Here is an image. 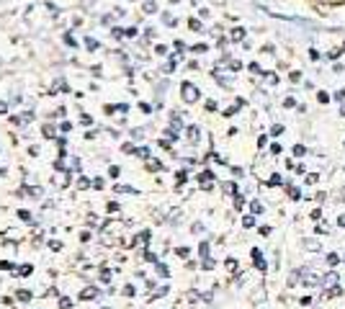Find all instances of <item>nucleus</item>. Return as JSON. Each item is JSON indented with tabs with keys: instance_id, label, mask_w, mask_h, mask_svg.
Returning a JSON list of instances; mask_svg holds the SVG:
<instances>
[{
	"instance_id": "nucleus-19",
	"label": "nucleus",
	"mask_w": 345,
	"mask_h": 309,
	"mask_svg": "<svg viewBox=\"0 0 345 309\" xmlns=\"http://www.w3.org/2000/svg\"><path fill=\"white\" fill-rule=\"evenodd\" d=\"M242 224H245V227H255V219H253V217H245V222H242Z\"/></svg>"
},
{
	"instance_id": "nucleus-10",
	"label": "nucleus",
	"mask_w": 345,
	"mask_h": 309,
	"mask_svg": "<svg viewBox=\"0 0 345 309\" xmlns=\"http://www.w3.org/2000/svg\"><path fill=\"white\" fill-rule=\"evenodd\" d=\"M162 21H165L167 26H176V18H172L170 13H162Z\"/></svg>"
},
{
	"instance_id": "nucleus-23",
	"label": "nucleus",
	"mask_w": 345,
	"mask_h": 309,
	"mask_svg": "<svg viewBox=\"0 0 345 309\" xmlns=\"http://www.w3.org/2000/svg\"><path fill=\"white\" fill-rule=\"evenodd\" d=\"M337 227H345V214H342V217H337Z\"/></svg>"
},
{
	"instance_id": "nucleus-22",
	"label": "nucleus",
	"mask_w": 345,
	"mask_h": 309,
	"mask_svg": "<svg viewBox=\"0 0 345 309\" xmlns=\"http://www.w3.org/2000/svg\"><path fill=\"white\" fill-rule=\"evenodd\" d=\"M289 194H291V199H294V201H299V199H301V196H299V191H296V188H291V191H289Z\"/></svg>"
},
{
	"instance_id": "nucleus-5",
	"label": "nucleus",
	"mask_w": 345,
	"mask_h": 309,
	"mask_svg": "<svg viewBox=\"0 0 345 309\" xmlns=\"http://www.w3.org/2000/svg\"><path fill=\"white\" fill-rule=\"evenodd\" d=\"M294 154H296V158H304V154H306V147H304V144H296V147H294Z\"/></svg>"
},
{
	"instance_id": "nucleus-15",
	"label": "nucleus",
	"mask_w": 345,
	"mask_h": 309,
	"mask_svg": "<svg viewBox=\"0 0 345 309\" xmlns=\"http://www.w3.org/2000/svg\"><path fill=\"white\" fill-rule=\"evenodd\" d=\"M332 98H335V101H340V103H342V101H345V88H342V90H337V93H335V95H332Z\"/></svg>"
},
{
	"instance_id": "nucleus-13",
	"label": "nucleus",
	"mask_w": 345,
	"mask_h": 309,
	"mask_svg": "<svg viewBox=\"0 0 345 309\" xmlns=\"http://www.w3.org/2000/svg\"><path fill=\"white\" fill-rule=\"evenodd\" d=\"M188 137H191V142H196V139H199V129L191 126V129H188Z\"/></svg>"
},
{
	"instance_id": "nucleus-25",
	"label": "nucleus",
	"mask_w": 345,
	"mask_h": 309,
	"mask_svg": "<svg viewBox=\"0 0 345 309\" xmlns=\"http://www.w3.org/2000/svg\"><path fill=\"white\" fill-rule=\"evenodd\" d=\"M6 111V103H0V113H3Z\"/></svg>"
},
{
	"instance_id": "nucleus-9",
	"label": "nucleus",
	"mask_w": 345,
	"mask_h": 309,
	"mask_svg": "<svg viewBox=\"0 0 345 309\" xmlns=\"http://www.w3.org/2000/svg\"><path fill=\"white\" fill-rule=\"evenodd\" d=\"M304 247H306V250H317V247H319V242H317V240H306V242H304Z\"/></svg>"
},
{
	"instance_id": "nucleus-2",
	"label": "nucleus",
	"mask_w": 345,
	"mask_h": 309,
	"mask_svg": "<svg viewBox=\"0 0 345 309\" xmlns=\"http://www.w3.org/2000/svg\"><path fill=\"white\" fill-rule=\"evenodd\" d=\"M253 260H255V268H258V271H265V260H263L260 250H253Z\"/></svg>"
},
{
	"instance_id": "nucleus-1",
	"label": "nucleus",
	"mask_w": 345,
	"mask_h": 309,
	"mask_svg": "<svg viewBox=\"0 0 345 309\" xmlns=\"http://www.w3.org/2000/svg\"><path fill=\"white\" fill-rule=\"evenodd\" d=\"M183 101H186V103L199 101V88H196V85H191V83H183Z\"/></svg>"
},
{
	"instance_id": "nucleus-24",
	"label": "nucleus",
	"mask_w": 345,
	"mask_h": 309,
	"mask_svg": "<svg viewBox=\"0 0 345 309\" xmlns=\"http://www.w3.org/2000/svg\"><path fill=\"white\" fill-rule=\"evenodd\" d=\"M340 113H342V116H345V103H340Z\"/></svg>"
},
{
	"instance_id": "nucleus-3",
	"label": "nucleus",
	"mask_w": 345,
	"mask_h": 309,
	"mask_svg": "<svg viewBox=\"0 0 345 309\" xmlns=\"http://www.w3.org/2000/svg\"><path fill=\"white\" fill-rule=\"evenodd\" d=\"M322 283H324V286H337V273H335V271H330V273L322 278Z\"/></svg>"
},
{
	"instance_id": "nucleus-14",
	"label": "nucleus",
	"mask_w": 345,
	"mask_h": 309,
	"mask_svg": "<svg viewBox=\"0 0 345 309\" xmlns=\"http://www.w3.org/2000/svg\"><path fill=\"white\" fill-rule=\"evenodd\" d=\"M155 11H157L155 3H144V13H155Z\"/></svg>"
},
{
	"instance_id": "nucleus-20",
	"label": "nucleus",
	"mask_w": 345,
	"mask_h": 309,
	"mask_svg": "<svg viewBox=\"0 0 345 309\" xmlns=\"http://www.w3.org/2000/svg\"><path fill=\"white\" fill-rule=\"evenodd\" d=\"M327 232H330V229H327L324 224H317V235H327Z\"/></svg>"
},
{
	"instance_id": "nucleus-7",
	"label": "nucleus",
	"mask_w": 345,
	"mask_h": 309,
	"mask_svg": "<svg viewBox=\"0 0 345 309\" xmlns=\"http://www.w3.org/2000/svg\"><path fill=\"white\" fill-rule=\"evenodd\" d=\"M250 209H253V214H263V204H260V201H253Z\"/></svg>"
},
{
	"instance_id": "nucleus-17",
	"label": "nucleus",
	"mask_w": 345,
	"mask_h": 309,
	"mask_svg": "<svg viewBox=\"0 0 345 309\" xmlns=\"http://www.w3.org/2000/svg\"><path fill=\"white\" fill-rule=\"evenodd\" d=\"M289 78H291V83H299V80H301V72H291Z\"/></svg>"
},
{
	"instance_id": "nucleus-26",
	"label": "nucleus",
	"mask_w": 345,
	"mask_h": 309,
	"mask_svg": "<svg viewBox=\"0 0 345 309\" xmlns=\"http://www.w3.org/2000/svg\"><path fill=\"white\" fill-rule=\"evenodd\" d=\"M342 260H345V258H342Z\"/></svg>"
},
{
	"instance_id": "nucleus-21",
	"label": "nucleus",
	"mask_w": 345,
	"mask_h": 309,
	"mask_svg": "<svg viewBox=\"0 0 345 309\" xmlns=\"http://www.w3.org/2000/svg\"><path fill=\"white\" fill-rule=\"evenodd\" d=\"M250 70H253V72H255V75H260V72H263V70H260V65H255V62H253V65H250Z\"/></svg>"
},
{
	"instance_id": "nucleus-12",
	"label": "nucleus",
	"mask_w": 345,
	"mask_h": 309,
	"mask_svg": "<svg viewBox=\"0 0 345 309\" xmlns=\"http://www.w3.org/2000/svg\"><path fill=\"white\" fill-rule=\"evenodd\" d=\"M271 134H273V137H281V134H283V126H281V124H276V126L271 129Z\"/></svg>"
},
{
	"instance_id": "nucleus-18",
	"label": "nucleus",
	"mask_w": 345,
	"mask_h": 309,
	"mask_svg": "<svg viewBox=\"0 0 345 309\" xmlns=\"http://www.w3.org/2000/svg\"><path fill=\"white\" fill-rule=\"evenodd\" d=\"M283 106H286V108H294V106H296V101H294V98H286V101H283Z\"/></svg>"
},
{
	"instance_id": "nucleus-8",
	"label": "nucleus",
	"mask_w": 345,
	"mask_h": 309,
	"mask_svg": "<svg viewBox=\"0 0 345 309\" xmlns=\"http://www.w3.org/2000/svg\"><path fill=\"white\" fill-rule=\"evenodd\" d=\"M317 101H319V103H330V95H327L324 90H319V93H317Z\"/></svg>"
},
{
	"instance_id": "nucleus-6",
	"label": "nucleus",
	"mask_w": 345,
	"mask_h": 309,
	"mask_svg": "<svg viewBox=\"0 0 345 309\" xmlns=\"http://www.w3.org/2000/svg\"><path fill=\"white\" fill-rule=\"evenodd\" d=\"M232 39H235V42L245 39V29H235V31H232Z\"/></svg>"
},
{
	"instance_id": "nucleus-16",
	"label": "nucleus",
	"mask_w": 345,
	"mask_h": 309,
	"mask_svg": "<svg viewBox=\"0 0 345 309\" xmlns=\"http://www.w3.org/2000/svg\"><path fill=\"white\" fill-rule=\"evenodd\" d=\"M317 181H319L317 173H309V176H306V183H317Z\"/></svg>"
},
{
	"instance_id": "nucleus-11",
	"label": "nucleus",
	"mask_w": 345,
	"mask_h": 309,
	"mask_svg": "<svg viewBox=\"0 0 345 309\" xmlns=\"http://www.w3.org/2000/svg\"><path fill=\"white\" fill-rule=\"evenodd\" d=\"M188 26H191L194 31H201V21H196V18H191V21H188Z\"/></svg>"
},
{
	"instance_id": "nucleus-4",
	"label": "nucleus",
	"mask_w": 345,
	"mask_h": 309,
	"mask_svg": "<svg viewBox=\"0 0 345 309\" xmlns=\"http://www.w3.org/2000/svg\"><path fill=\"white\" fill-rule=\"evenodd\" d=\"M337 263H340V255H335V253H330V255H327V265H332V268H335Z\"/></svg>"
}]
</instances>
